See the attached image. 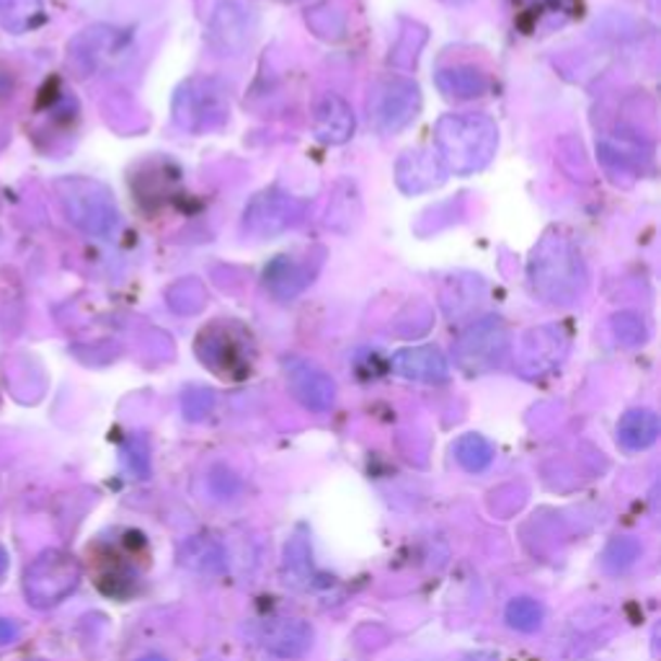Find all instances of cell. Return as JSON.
I'll list each match as a JSON object with an SVG mask.
<instances>
[{
    "instance_id": "1",
    "label": "cell",
    "mask_w": 661,
    "mask_h": 661,
    "mask_svg": "<svg viewBox=\"0 0 661 661\" xmlns=\"http://www.w3.org/2000/svg\"><path fill=\"white\" fill-rule=\"evenodd\" d=\"M589 275L582 251L561 230H548L527 262L530 292L550 308L574 305L587 290Z\"/></svg>"
},
{
    "instance_id": "2",
    "label": "cell",
    "mask_w": 661,
    "mask_h": 661,
    "mask_svg": "<svg viewBox=\"0 0 661 661\" xmlns=\"http://www.w3.org/2000/svg\"><path fill=\"white\" fill-rule=\"evenodd\" d=\"M434 145L447 174H479L494 161L499 127L488 114H445L434 127Z\"/></svg>"
},
{
    "instance_id": "3",
    "label": "cell",
    "mask_w": 661,
    "mask_h": 661,
    "mask_svg": "<svg viewBox=\"0 0 661 661\" xmlns=\"http://www.w3.org/2000/svg\"><path fill=\"white\" fill-rule=\"evenodd\" d=\"M421 112V88L406 75H383L367 93V119L383 138L404 132Z\"/></svg>"
},
{
    "instance_id": "4",
    "label": "cell",
    "mask_w": 661,
    "mask_h": 661,
    "mask_svg": "<svg viewBox=\"0 0 661 661\" xmlns=\"http://www.w3.org/2000/svg\"><path fill=\"white\" fill-rule=\"evenodd\" d=\"M60 204H63L67 220L75 228H80L88 236L106 238L114 233L119 223L117 202L104 183L93 179H80V176H71V179L58 181Z\"/></svg>"
},
{
    "instance_id": "5",
    "label": "cell",
    "mask_w": 661,
    "mask_h": 661,
    "mask_svg": "<svg viewBox=\"0 0 661 661\" xmlns=\"http://www.w3.org/2000/svg\"><path fill=\"white\" fill-rule=\"evenodd\" d=\"M512 349L507 323L499 316H483L468 326L455 342V363L466 374H486L499 370Z\"/></svg>"
},
{
    "instance_id": "6",
    "label": "cell",
    "mask_w": 661,
    "mask_h": 661,
    "mask_svg": "<svg viewBox=\"0 0 661 661\" xmlns=\"http://www.w3.org/2000/svg\"><path fill=\"white\" fill-rule=\"evenodd\" d=\"M80 563L78 558L65 554V550L50 548L39 554L29 563L24 574V592L29 605L39 610L54 608L67 599L80 582Z\"/></svg>"
},
{
    "instance_id": "7",
    "label": "cell",
    "mask_w": 661,
    "mask_h": 661,
    "mask_svg": "<svg viewBox=\"0 0 661 661\" xmlns=\"http://www.w3.org/2000/svg\"><path fill=\"white\" fill-rule=\"evenodd\" d=\"M228 91L215 78H192L176 91L174 119L187 132H213L228 122Z\"/></svg>"
},
{
    "instance_id": "8",
    "label": "cell",
    "mask_w": 661,
    "mask_h": 661,
    "mask_svg": "<svg viewBox=\"0 0 661 661\" xmlns=\"http://www.w3.org/2000/svg\"><path fill=\"white\" fill-rule=\"evenodd\" d=\"M303 215L305 200L279 187H269L245 204L243 233L256 238V241H267V238H277L295 228Z\"/></svg>"
},
{
    "instance_id": "9",
    "label": "cell",
    "mask_w": 661,
    "mask_h": 661,
    "mask_svg": "<svg viewBox=\"0 0 661 661\" xmlns=\"http://www.w3.org/2000/svg\"><path fill=\"white\" fill-rule=\"evenodd\" d=\"M196 357L220 378H243L251 370L249 333L230 320H217L196 339Z\"/></svg>"
},
{
    "instance_id": "10",
    "label": "cell",
    "mask_w": 661,
    "mask_h": 661,
    "mask_svg": "<svg viewBox=\"0 0 661 661\" xmlns=\"http://www.w3.org/2000/svg\"><path fill=\"white\" fill-rule=\"evenodd\" d=\"M256 31L254 11L238 0H225L213 13L207 26V45L220 58H238L251 45Z\"/></svg>"
},
{
    "instance_id": "11",
    "label": "cell",
    "mask_w": 661,
    "mask_h": 661,
    "mask_svg": "<svg viewBox=\"0 0 661 661\" xmlns=\"http://www.w3.org/2000/svg\"><path fill=\"white\" fill-rule=\"evenodd\" d=\"M569 354V336L561 326H537L522 336L517 349V367L527 378L554 372Z\"/></svg>"
},
{
    "instance_id": "12",
    "label": "cell",
    "mask_w": 661,
    "mask_h": 661,
    "mask_svg": "<svg viewBox=\"0 0 661 661\" xmlns=\"http://www.w3.org/2000/svg\"><path fill=\"white\" fill-rule=\"evenodd\" d=\"M282 370L290 393L295 395L308 411H331L333 404H336V383H333L329 372L320 370L316 363L303 357H288L282 363Z\"/></svg>"
},
{
    "instance_id": "13",
    "label": "cell",
    "mask_w": 661,
    "mask_h": 661,
    "mask_svg": "<svg viewBox=\"0 0 661 661\" xmlns=\"http://www.w3.org/2000/svg\"><path fill=\"white\" fill-rule=\"evenodd\" d=\"M447 181V168L442 166L437 150L417 148L406 150L395 163V183L404 194H424Z\"/></svg>"
},
{
    "instance_id": "14",
    "label": "cell",
    "mask_w": 661,
    "mask_h": 661,
    "mask_svg": "<svg viewBox=\"0 0 661 661\" xmlns=\"http://www.w3.org/2000/svg\"><path fill=\"white\" fill-rule=\"evenodd\" d=\"M391 367L395 374L401 378L414 380V383H429L437 385L445 383L449 378V365L437 346L424 344V346H406L393 354Z\"/></svg>"
},
{
    "instance_id": "15",
    "label": "cell",
    "mask_w": 661,
    "mask_h": 661,
    "mask_svg": "<svg viewBox=\"0 0 661 661\" xmlns=\"http://www.w3.org/2000/svg\"><path fill=\"white\" fill-rule=\"evenodd\" d=\"M354 112L342 97L323 93L313 109V132L326 145H344L354 135Z\"/></svg>"
},
{
    "instance_id": "16",
    "label": "cell",
    "mask_w": 661,
    "mask_h": 661,
    "mask_svg": "<svg viewBox=\"0 0 661 661\" xmlns=\"http://www.w3.org/2000/svg\"><path fill=\"white\" fill-rule=\"evenodd\" d=\"M316 277V269L308 262H297L292 256H277L264 271V284L282 303L295 300Z\"/></svg>"
},
{
    "instance_id": "17",
    "label": "cell",
    "mask_w": 661,
    "mask_h": 661,
    "mask_svg": "<svg viewBox=\"0 0 661 661\" xmlns=\"http://www.w3.org/2000/svg\"><path fill=\"white\" fill-rule=\"evenodd\" d=\"M313 644V631L308 623L295 618H282L269 623V628L264 631V646L269 651H275L277 657H303Z\"/></svg>"
},
{
    "instance_id": "18",
    "label": "cell",
    "mask_w": 661,
    "mask_h": 661,
    "mask_svg": "<svg viewBox=\"0 0 661 661\" xmlns=\"http://www.w3.org/2000/svg\"><path fill=\"white\" fill-rule=\"evenodd\" d=\"M434 80H437V88L449 101H470L483 97V93L488 91L486 73H481L479 67L473 65L442 67Z\"/></svg>"
},
{
    "instance_id": "19",
    "label": "cell",
    "mask_w": 661,
    "mask_h": 661,
    "mask_svg": "<svg viewBox=\"0 0 661 661\" xmlns=\"http://www.w3.org/2000/svg\"><path fill=\"white\" fill-rule=\"evenodd\" d=\"M659 437V417L651 408H631L618 421V442L628 453L649 449Z\"/></svg>"
},
{
    "instance_id": "20",
    "label": "cell",
    "mask_w": 661,
    "mask_h": 661,
    "mask_svg": "<svg viewBox=\"0 0 661 661\" xmlns=\"http://www.w3.org/2000/svg\"><path fill=\"white\" fill-rule=\"evenodd\" d=\"M483 295H486V288H483L481 277H449L442 290V308L449 318H462L475 310Z\"/></svg>"
},
{
    "instance_id": "21",
    "label": "cell",
    "mask_w": 661,
    "mask_h": 661,
    "mask_svg": "<svg viewBox=\"0 0 661 661\" xmlns=\"http://www.w3.org/2000/svg\"><path fill=\"white\" fill-rule=\"evenodd\" d=\"M39 22H42V0H0V24L9 31H31Z\"/></svg>"
},
{
    "instance_id": "22",
    "label": "cell",
    "mask_w": 661,
    "mask_h": 661,
    "mask_svg": "<svg viewBox=\"0 0 661 661\" xmlns=\"http://www.w3.org/2000/svg\"><path fill=\"white\" fill-rule=\"evenodd\" d=\"M455 458L468 473H483L494 462V445L475 432L462 434L455 445Z\"/></svg>"
},
{
    "instance_id": "23",
    "label": "cell",
    "mask_w": 661,
    "mask_h": 661,
    "mask_svg": "<svg viewBox=\"0 0 661 661\" xmlns=\"http://www.w3.org/2000/svg\"><path fill=\"white\" fill-rule=\"evenodd\" d=\"M545 610L533 597H517L507 605V623L520 633H535L543 628Z\"/></svg>"
},
{
    "instance_id": "24",
    "label": "cell",
    "mask_w": 661,
    "mask_h": 661,
    "mask_svg": "<svg viewBox=\"0 0 661 661\" xmlns=\"http://www.w3.org/2000/svg\"><path fill=\"white\" fill-rule=\"evenodd\" d=\"M640 556V543L633 541V537H615L610 541L608 548L602 554V565L608 574H623L628 571L636 558Z\"/></svg>"
},
{
    "instance_id": "25",
    "label": "cell",
    "mask_w": 661,
    "mask_h": 661,
    "mask_svg": "<svg viewBox=\"0 0 661 661\" xmlns=\"http://www.w3.org/2000/svg\"><path fill=\"white\" fill-rule=\"evenodd\" d=\"M204 300H207V295H204V288L196 279H181L168 290V305L176 313H189V316L200 313L204 308Z\"/></svg>"
},
{
    "instance_id": "26",
    "label": "cell",
    "mask_w": 661,
    "mask_h": 661,
    "mask_svg": "<svg viewBox=\"0 0 661 661\" xmlns=\"http://www.w3.org/2000/svg\"><path fill=\"white\" fill-rule=\"evenodd\" d=\"M612 331H615V339L623 346H638L649 339L644 318H638L636 313H618V316L612 318Z\"/></svg>"
},
{
    "instance_id": "27",
    "label": "cell",
    "mask_w": 661,
    "mask_h": 661,
    "mask_svg": "<svg viewBox=\"0 0 661 661\" xmlns=\"http://www.w3.org/2000/svg\"><path fill=\"white\" fill-rule=\"evenodd\" d=\"M215 406V395L213 391H204V387H189L187 393H183V417L200 421L207 417L209 411H213Z\"/></svg>"
},
{
    "instance_id": "28",
    "label": "cell",
    "mask_w": 661,
    "mask_h": 661,
    "mask_svg": "<svg viewBox=\"0 0 661 661\" xmlns=\"http://www.w3.org/2000/svg\"><path fill=\"white\" fill-rule=\"evenodd\" d=\"M288 569L295 576H308L310 571V548L303 535H295L288 543Z\"/></svg>"
},
{
    "instance_id": "29",
    "label": "cell",
    "mask_w": 661,
    "mask_h": 661,
    "mask_svg": "<svg viewBox=\"0 0 661 661\" xmlns=\"http://www.w3.org/2000/svg\"><path fill=\"white\" fill-rule=\"evenodd\" d=\"M18 625L13 623V620H5V618H0V646H5V644H13V640L18 638Z\"/></svg>"
},
{
    "instance_id": "30",
    "label": "cell",
    "mask_w": 661,
    "mask_h": 661,
    "mask_svg": "<svg viewBox=\"0 0 661 661\" xmlns=\"http://www.w3.org/2000/svg\"><path fill=\"white\" fill-rule=\"evenodd\" d=\"M462 661H496V657H494V653H488V651H481V653H473V657H468V659H462Z\"/></svg>"
},
{
    "instance_id": "31",
    "label": "cell",
    "mask_w": 661,
    "mask_h": 661,
    "mask_svg": "<svg viewBox=\"0 0 661 661\" xmlns=\"http://www.w3.org/2000/svg\"><path fill=\"white\" fill-rule=\"evenodd\" d=\"M5 569H9V554H5V548L0 545V576L5 574Z\"/></svg>"
},
{
    "instance_id": "32",
    "label": "cell",
    "mask_w": 661,
    "mask_h": 661,
    "mask_svg": "<svg viewBox=\"0 0 661 661\" xmlns=\"http://www.w3.org/2000/svg\"><path fill=\"white\" fill-rule=\"evenodd\" d=\"M445 3H449V5H466V3H470V0H445Z\"/></svg>"
},
{
    "instance_id": "33",
    "label": "cell",
    "mask_w": 661,
    "mask_h": 661,
    "mask_svg": "<svg viewBox=\"0 0 661 661\" xmlns=\"http://www.w3.org/2000/svg\"><path fill=\"white\" fill-rule=\"evenodd\" d=\"M142 661H163V659H158V657H148V659H142Z\"/></svg>"
}]
</instances>
